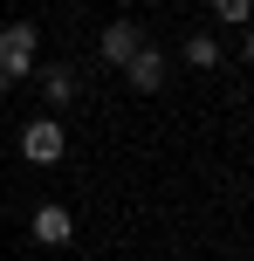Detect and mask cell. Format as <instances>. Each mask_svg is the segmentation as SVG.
<instances>
[{"label": "cell", "instance_id": "obj_1", "mask_svg": "<svg viewBox=\"0 0 254 261\" xmlns=\"http://www.w3.org/2000/svg\"><path fill=\"white\" fill-rule=\"evenodd\" d=\"M35 21H14V28H0V76L7 83H21V76H35Z\"/></svg>", "mask_w": 254, "mask_h": 261}, {"label": "cell", "instance_id": "obj_2", "mask_svg": "<svg viewBox=\"0 0 254 261\" xmlns=\"http://www.w3.org/2000/svg\"><path fill=\"white\" fill-rule=\"evenodd\" d=\"M21 158H27V165H62V158H69V130L55 117H35L21 130Z\"/></svg>", "mask_w": 254, "mask_h": 261}, {"label": "cell", "instance_id": "obj_3", "mask_svg": "<svg viewBox=\"0 0 254 261\" xmlns=\"http://www.w3.org/2000/svg\"><path fill=\"white\" fill-rule=\"evenodd\" d=\"M137 48H145V35H137V21H110L103 35H96V55H103V62H117V69L131 62Z\"/></svg>", "mask_w": 254, "mask_h": 261}, {"label": "cell", "instance_id": "obj_4", "mask_svg": "<svg viewBox=\"0 0 254 261\" xmlns=\"http://www.w3.org/2000/svg\"><path fill=\"white\" fill-rule=\"evenodd\" d=\"M124 76H131L137 96H158V90H165V55H158V48H137L131 62H124Z\"/></svg>", "mask_w": 254, "mask_h": 261}, {"label": "cell", "instance_id": "obj_5", "mask_svg": "<svg viewBox=\"0 0 254 261\" xmlns=\"http://www.w3.org/2000/svg\"><path fill=\"white\" fill-rule=\"evenodd\" d=\"M69 234H76V213H69V206H55V199L35 206V241H41V248H62Z\"/></svg>", "mask_w": 254, "mask_h": 261}, {"label": "cell", "instance_id": "obj_6", "mask_svg": "<svg viewBox=\"0 0 254 261\" xmlns=\"http://www.w3.org/2000/svg\"><path fill=\"white\" fill-rule=\"evenodd\" d=\"M41 96H48V103L62 110L69 96H76V76H69V69H41Z\"/></svg>", "mask_w": 254, "mask_h": 261}, {"label": "cell", "instance_id": "obj_7", "mask_svg": "<svg viewBox=\"0 0 254 261\" xmlns=\"http://www.w3.org/2000/svg\"><path fill=\"white\" fill-rule=\"evenodd\" d=\"M186 62H192V69H213V62H220V41H213V35H186Z\"/></svg>", "mask_w": 254, "mask_h": 261}, {"label": "cell", "instance_id": "obj_8", "mask_svg": "<svg viewBox=\"0 0 254 261\" xmlns=\"http://www.w3.org/2000/svg\"><path fill=\"white\" fill-rule=\"evenodd\" d=\"M213 14H220L227 28H247V21H254V0H213Z\"/></svg>", "mask_w": 254, "mask_h": 261}, {"label": "cell", "instance_id": "obj_9", "mask_svg": "<svg viewBox=\"0 0 254 261\" xmlns=\"http://www.w3.org/2000/svg\"><path fill=\"white\" fill-rule=\"evenodd\" d=\"M241 48H247V62H254V21H247V41H241Z\"/></svg>", "mask_w": 254, "mask_h": 261}, {"label": "cell", "instance_id": "obj_10", "mask_svg": "<svg viewBox=\"0 0 254 261\" xmlns=\"http://www.w3.org/2000/svg\"><path fill=\"white\" fill-rule=\"evenodd\" d=\"M0 90H7V76H0Z\"/></svg>", "mask_w": 254, "mask_h": 261}]
</instances>
